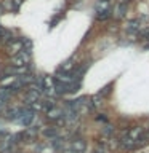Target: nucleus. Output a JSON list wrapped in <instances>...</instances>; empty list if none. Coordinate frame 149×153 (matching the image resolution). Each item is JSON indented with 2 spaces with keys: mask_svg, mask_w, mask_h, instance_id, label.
<instances>
[{
  "mask_svg": "<svg viewBox=\"0 0 149 153\" xmlns=\"http://www.w3.org/2000/svg\"><path fill=\"white\" fill-rule=\"evenodd\" d=\"M11 64L14 67H27L29 64V50H23L21 53L11 57Z\"/></svg>",
  "mask_w": 149,
  "mask_h": 153,
  "instance_id": "obj_1",
  "label": "nucleus"
},
{
  "mask_svg": "<svg viewBox=\"0 0 149 153\" xmlns=\"http://www.w3.org/2000/svg\"><path fill=\"white\" fill-rule=\"evenodd\" d=\"M38 97H40V91L32 86L31 89H27L26 96H24V100H26V104H34V102H38Z\"/></svg>",
  "mask_w": 149,
  "mask_h": 153,
  "instance_id": "obj_2",
  "label": "nucleus"
},
{
  "mask_svg": "<svg viewBox=\"0 0 149 153\" xmlns=\"http://www.w3.org/2000/svg\"><path fill=\"white\" fill-rule=\"evenodd\" d=\"M69 148H71V152H75V153H84V152H85V148H87V143H85V140H82V139H77V140L71 142Z\"/></svg>",
  "mask_w": 149,
  "mask_h": 153,
  "instance_id": "obj_3",
  "label": "nucleus"
},
{
  "mask_svg": "<svg viewBox=\"0 0 149 153\" xmlns=\"http://www.w3.org/2000/svg\"><path fill=\"white\" fill-rule=\"evenodd\" d=\"M24 50L23 48V42L21 40H13L11 43L8 45V51H10V54H18V53H21Z\"/></svg>",
  "mask_w": 149,
  "mask_h": 153,
  "instance_id": "obj_4",
  "label": "nucleus"
},
{
  "mask_svg": "<svg viewBox=\"0 0 149 153\" xmlns=\"http://www.w3.org/2000/svg\"><path fill=\"white\" fill-rule=\"evenodd\" d=\"M32 120H34V112L32 110H29V108H24V113H23V117L18 120L19 123H23V124H31L32 123Z\"/></svg>",
  "mask_w": 149,
  "mask_h": 153,
  "instance_id": "obj_5",
  "label": "nucleus"
},
{
  "mask_svg": "<svg viewBox=\"0 0 149 153\" xmlns=\"http://www.w3.org/2000/svg\"><path fill=\"white\" fill-rule=\"evenodd\" d=\"M74 67H75L74 59H69V61H66L64 64L59 65V70H58V72H61V74H71V72L74 70Z\"/></svg>",
  "mask_w": 149,
  "mask_h": 153,
  "instance_id": "obj_6",
  "label": "nucleus"
},
{
  "mask_svg": "<svg viewBox=\"0 0 149 153\" xmlns=\"http://www.w3.org/2000/svg\"><path fill=\"white\" fill-rule=\"evenodd\" d=\"M10 96H11V93L5 88H0V110H2L3 107H5V104H7V100L10 99Z\"/></svg>",
  "mask_w": 149,
  "mask_h": 153,
  "instance_id": "obj_7",
  "label": "nucleus"
},
{
  "mask_svg": "<svg viewBox=\"0 0 149 153\" xmlns=\"http://www.w3.org/2000/svg\"><path fill=\"white\" fill-rule=\"evenodd\" d=\"M127 3H117V7L114 8V16L115 18H123L125 16V13H127Z\"/></svg>",
  "mask_w": 149,
  "mask_h": 153,
  "instance_id": "obj_8",
  "label": "nucleus"
},
{
  "mask_svg": "<svg viewBox=\"0 0 149 153\" xmlns=\"http://www.w3.org/2000/svg\"><path fill=\"white\" fill-rule=\"evenodd\" d=\"M103 11H109V2H99L96 3V13H103Z\"/></svg>",
  "mask_w": 149,
  "mask_h": 153,
  "instance_id": "obj_9",
  "label": "nucleus"
},
{
  "mask_svg": "<svg viewBox=\"0 0 149 153\" xmlns=\"http://www.w3.org/2000/svg\"><path fill=\"white\" fill-rule=\"evenodd\" d=\"M138 29H139V21H138V19H135V21H130V22H128L127 30H128L130 33H132V32H136Z\"/></svg>",
  "mask_w": 149,
  "mask_h": 153,
  "instance_id": "obj_10",
  "label": "nucleus"
},
{
  "mask_svg": "<svg viewBox=\"0 0 149 153\" xmlns=\"http://www.w3.org/2000/svg\"><path fill=\"white\" fill-rule=\"evenodd\" d=\"M111 18V10L109 11H103V13H96V21H106Z\"/></svg>",
  "mask_w": 149,
  "mask_h": 153,
  "instance_id": "obj_11",
  "label": "nucleus"
},
{
  "mask_svg": "<svg viewBox=\"0 0 149 153\" xmlns=\"http://www.w3.org/2000/svg\"><path fill=\"white\" fill-rule=\"evenodd\" d=\"M56 134H58V129L56 128H51V129L43 131V136H47V137H55L56 139Z\"/></svg>",
  "mask_w": 149,
  "mask_h": 153,
  "instance_id": "obj_12",
  "label": "nucleus"
},
{
  "mask_svg": "<svg viewBox=\"0 0 149 153\" xmlns=\"http://www.w3.org/2000/svg\"><path fill=\"white\" fill-rule=\"evenodd\" d=\"M112 132H114V128H112V126H106V128L103 129V134H104V136H112Z\"/></svg>",
  "mask_w": 149,
  "mask_h": 153,
  "instance_id": "obj_13",
  "label": "nucleus"
},
{
  "mask_svg": "<svg viewBox=\"0 0 149 153\" xmlns=\"http://www.w3.org/2000/svg\"><path fill=\"white\" fill-rule=\"evenodd\" d=\"M139 35H141V38H144V40H149V27L139 32Z\"/></svg>",
  "mask_w": 149,
  "mask_h": 153,
  "instance_id": "obj_14",
  "label": "nucleus"
},
{
  "mask_svg": "<svg viewBox=\"0 0 149 153\" xmlns=\"http://www.w3.org/2000/svg\"><path fill=\"white\" fill-rule=\"evenodd\" d=\"M61 145H62L61 139H53V147H55V148H59Z\"/></svg>",
  "mask_w": 149,
  "mask_h": 153,
  "instance_id": "obj_15",
  "label": "nucleus"
},
{
  "mask_svg": "<svg viewBox=\"0 0 149 153\" xmlns=\"http://www.w3.org/2000/svg\"><path fill=\"white\" fill-rule=\"evenodd\" d=\"M95 153H109V150H108V147H103V145H101V147H99Z\"/></svg>",
  "mask_w": 149,
  "mask_h": 153,
  "instance_id": "obj_16",
  "label": "nucleus"
},
{
  "mask_svg": "<svg viewBox=\"0 0 149 153\" xmlns=\"http://www.w3.org/2000/svg\"><path fill=\"white\" fill-rule=\"evenodd\" d=\"M21 3H23V0H13V5H14V7H19Z\"/></svg>",
  "mask_w": 149,
  "mask_h": 153,
  "instance_id": "obj_17",
  "label": "nucleus"
},
{
  "mask_svg": "<svg viewBox=\"0 0 149 153\" xmlns=\"http://www.w3.org/2000/svg\"><path fill=\"white\" fill-rule=\"evenodd\" d=\"M130 0H119V3H128Z\"/></svg>",
  "mask_w": 149,
  "mask_h": 153,
  "instance_id": "obj_18",
  "label": "nucleus"
},
{
  "mask_svg": "<svg viewBox=\"0 0 149 153\" xmlns=\"http://www.w3.org/2000/svg\"><path fill=\"white\" fill-rule=\"evenodd\" d=\"M5 35V32H3V29H0V37H3Z\"/></svg>",
  "mask_w": 149,
  "mask_h": 153,
  "instance_id": "obj_19",
  "label": "nucleus"
},
{
  "mask_svg": "<svg viewBox=\"0 0 149 153\" xmlns=\"http://www.w3.org/2000/svg\"><path fill=\"white\" fill-rule=\"evenodd\" d=\"M101 2H109V0H101Z\"/></svg>",
  "mask_w": 149,
  "mask_h": 153,
  "instance_id": "obj_20",
  "label": "nucleus"
}]
</instances>
